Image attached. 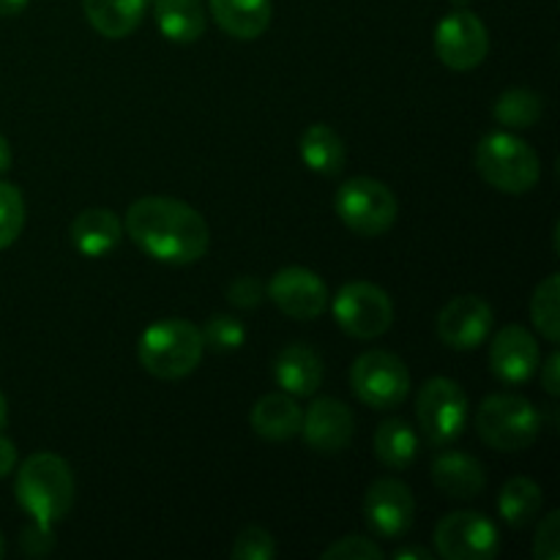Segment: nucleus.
Masks as SVG:
<instances>
[{
    "label": "nucleus",
    "instance_id": "obj_1",
    "mask_svg": "<svg viewBox=\"0 0 560 560\" xmlns=\"http://www.w3.org/2000/svg\"><path fill=\"white\" fill-rule=\"evenodd\" d=\"M124 230L137 249L167 266H191L211 246V230L202 213L175 197H140L129 206Z\"/></svg>",
    "mask_w": 560,
    "mask_h": 560
},
{
    "label": "nucleus",
    "instance_id": "obj_42",
    "mask_svg": "<svg viewBox=\"0 0 560 560\" xmlns=\"http://www.w3.org/2000/svg\"><path fill=\"white\" fill-rule=\"evenodd\" d=\"M5 556V539H3V534H0V558Z\"/></svg>",
    "mask_w": 560,
    "mask_h": 560
},
{
    "label": "nucleus",
    "instance_id": "obj_5",
    "mask_svg": "<svg viewBox=\"0 0 560 560\" xmlns=\"http://www.w3.org/2000/svg\"><path fill=\"white\" fill-rule=\"evenodd\" d=\"M476 432L490 448L503 454L534 446L541 432V416L520 394H492L476 408Z\"/></svg>",
    "mask_w": 560,
    "mask_h": 560
},
{
    "label": "nucleus",
    "instance_id": "obj_6",
    "mask_svg": "<svg viewBox=\"0 0 560 560\" xmlns=\"http://www.w3.org/2000/svg\"><path fill=\"white\" fill-rule=\"evenodd\" d=\"M334 211L348 230L364 238H381L394 228L399 213V202L394 191L383 180L348 178L334 195Z\"/></svg>",
    "mask_w": 560,
    "mask_h": 560
},
{
    "label": "nucleus",
    "instance_id": "obj_8",
    "mask_svg": "<svg viewBox=\"0 0 560 560\" xmlns=\"http://www.w3.org/2000/svg\"><path fill=\"white\" fill-rule=\"evenodd\" d=\"M350 388L372 410L399 408L410 394L408 364L388 350H366L350 366Z\"/></svg>",
    "mask_w": 560,
    "mask_h": 560
},
{
    "label": "nucleus",
    "instance_id": "obj_34",
    "mask_svg": "<svg viewBox=\"0 0 560 560\" xmlns=\"http://www.w3.org/2000/svg\"><path fill=\"white\" fill-rule=\"evenodd\" d=\"M228 301L238 310H257L266 301V284L257 277H238L228 284Z\"/></svg>",
    "mask_w": 560,
    "mask_h": 560
},
{
    "label": "nucleus",
    "instance_id": "obj_29",
    "mask_svg": "<svg viewBox=\"0 0 560 560\" xmlns=\"http://www.w3.org/2000/svg\"><path fill=\"white\" fill-rule=\"evenodd\" d=\"M200 334L206 348L217 350V353H233V350L244 348L246 342V326L228 312H217V315L208 317Z\"/></svg>",
    "mask_w": 560,
    "mask_h": 560
},
{
    "label": "nucleus",
    "instance_id": "obj_31",
    "mask_svg": "<svg viewBox=\"0 0 560 560\" xmlns=\"http://www.w3.org/2000/svg\"><path fill=\"white\" fill-rule=\"evenodd\" d=\"M230 556L233 560H271L277 556V539L260 525H249L235 536Z\"/></svg>",
    "mask_w": 560,
    "mask_h": 560
},
{
    "label": "nucleus",
    "instance_id": "obj_11",
    "mask_svg": "<svg viewBox=\"0 0 560 560\" xmlns=\"http://www.w3.org/2000/svg\"><path fill=\"white\" fill-rule=\"evenodd\" d=\"M435 52L452 71L479 69L490 52L487 25L470 9L448 11L435 27Z\"/></svg>",
    "mask_w": 560,
    "mask_h": 560
},
{
    "label": "nucleus",
    "instance_id": "obj_14",
    "mask_svg": "<svg viewBox=\"0 0 560 560\" xmlns=\"http://www.w3.org/2000/svg\"><path fill=\"white\" fill-rule=\"evenodd\" d=\"M266 299L277 304L293 320H315L328 306V288L315 271L304 266H288L266 284Z\"/></svg>",
    "mask_w": 560,
    "mask_h": 560
},
{
    "label": "nucleus",
    "instance_id": "obj_16",
    "mask_svg": "<svg viewBox=\"0 0 560 560\" xmlns=\"http://www.w3.org/2000/svg\"><path fill=\"white\" fill-rule=\"evenodd\" d=\"M301 435L306 446L317 454H339L353 443L355 419L353 410L334 397H320L304 410Z\"/></svg>",
    "mask_w": 560,
    "mask_h": 560
},
{
    "label": "nucleus",
    "instance_id": "obj_27",
    "mask_svg": "<svg viewBox=\"0 0 560 560\" xmlns=\"http://www.w3.org/2000/svg\"><path fill=\"white\" fill-rule=\"evenodd\" d=\"M492 115L506 129H530L545 115V98L528 88H509L492 104Z\"/></svg>",
    "mask_w": 560,
    "mask_h": 560
},
{
    "label": "nucleus",
    "instance_id": "obj_18",
    "mask_svg": "<svg viewBox=\"0 0 560 560\" xmlns=\"http://www.w3.org/2000/svg\"><path fill=\"white\" fill-rule=\"evenodd\" d=\"M432 485L448 498L474 501L485 492L487 470L476 457L465 452H441L432 459Z\"/></svg>",
    "mask_w": 560,
    "mask_h": 560
},
{
    "label": "nucleus",
    "instance_id": "obj_28",
    "mask_svg": "<svg viewBox=\"0 0 560 560\" xmlns=\"http://www.w3.org/2000/svg\"><path fill=\"white\" fill-rule=\"evenodd\" d=\"M530 320L539 328L547 342H560V279L558 273H550L539 288L534 290L530 299Z\"/></svg>",
    "mask_w": 560,
    "mask_h": 560
},
{
    "label": "nucleus",
    "instance_id": "obj_19",
    "mask_svg": "<svg viewBox=\"0 0 560 560\" xmlns=\"http://www.w3.org/2000/svg\"><path fill=\"white\" fill-rule=\"evenodd\" d=\"M69 235L71 246L80 255L96 260V257H107L118 249V244L124 241V219L109 208H88L80 217H74Z\"/></svg>",
    "mask_w": 560,
    "mask_h": 560
},
{
    "label": "nucleus",
    "instance_id": "obj_24",
    "mask_svg": "<svg viewBox=\"0 0 560 560\" xmlns=\"http://www.w3.org/2000/svg\"><path fill=\"white\" fill-rule=\"evenodd\" d=\"M299 153L312 173L328 175V178L342 173L345 159H348L345 140L328 124L306 126L299 142Z\"/></svg>",
    "mask_w": 560,
    "mask_h": 560
},
{
    "label": "nucleus",
    "instance_id": "obj_25",
    "mask_svg": "<svg viewBox=\"0 0 560 560\" xmlns=\"http://www.w3.org/2000/svg\"><path fill=\"white\" fill-rule=\"evenodd\" d=\"M372 446H375V457L381 459L386 468L405 470L416 463L421 443L408 421L386 419L383 424H377Z\"/></svg>",
    "mask_w": 560,
    "mask_h": 560
},
{
    "label": "nucleus",
    "instance_id": "obj_13",
    "mask_svg": "<svg viewBox=\"0 0 560 560\" xmlns=\"http://www.w3.org/2000/svg\"><path fill=\"white\" fill-rule=\"evenodd\" d=\"M495 326V312L481 295H457L438 312V337L452 350H476Z\"/></svg>",
    "mask_w": 560,
    "mask_h": 560
},
{
    "label": "nucleus",
    "instance_id": "obj_2",
    "mask_svg": "<svg viewBox=\"0 0 560 560\" xmlns=\"http://www.w3.org/2000/svg\"><path fill=\"white\" fill-rule=\"evenodd\" d=\"M14 495L31 523L52 530L74 506V474L58 454L36 452L16 470Z\"/></svg>",
    "mask_w": 560,
    "mask_h": 560
},
{
    "label": "nucleus",
    "instance_id": "obj_39",
    "mask_svg": "<svg viewBox=\"0 0 560 560\" xmlns=\"http://www.w3.org/2000/svg\"><path fill=\"white\" fill-rule=\"evenodd\" d=\"M31 0H0V16H16L27 9Z\"/></svg>",
    "mask_w": 560,
    "mask_h": 560
},
{
    "label": "nucleus",
    "instance_id": "obj_17",
    "mask_svg": "<svg viewBox=\"0 0 560 560\" xmlns=\"http://www.w3.org/2000/svg\"><path fill=\"white\" fill-rule=\"evenodd\" d=\"M323 359L315 348L304 342H290L273 359V377L290 397H315L323 386Z\"/></svg>",
    "mask_w": 560,
    "mask_h": 560
},
{
    "label": "nucleus",
    "instance_id": "obj_41",
    "mask_svg": "<svg viewBox=\"0 0 560 560\" xmlns=\"http://www.w3.org/2000/svg\"><path fill=\"white\" fill-rule=\"evenodd\" d=\"M5 419H9V402H5L3 392H0V430L5 427Z\"/></svg>",
    "mask_w": 560,
    "mask_h": 560
},
{
    "label": "nucleus",
    "instance_id": "obj_35",
    "mask_svg": "<svg viewBox=\"0 0 560 560\" xmlns=\"http://www.w3.org/2000/svg\"><path fill=\"white\" fill-rule=\"evenodd\" d=\"M22 550H25L27 556H47V552L52 550V530L31 523L22 530Z\"/></svg>",
    "mask_w": 560,
    "mask_h": 560
},
{
    "label": "nucleus",
    "instance_id": "obj_20",
    "mask_svg": "<svg viewBox=\"0 0 560 560\" xmlns=\"http://www.w3.org/2000/svg\"><path fill=\"white\" fill-rule=\"evenodd\" d=\"M301 419H304V410L299 408L295 397H290L284 392H273L260 397L249 413V424L255 430V435L271 443H282L299 435Z\"/></svg>",
    "mask_w": 560,
    "mask_h": 560
},
{
    "label": "nucleus",
    "instance_id": "obj_21",
    "mask_svg": "<svg viewBox=\"0 0 560 560\" xmlns=\"http://www.w3.org/2000/svg\"><path fill=\"white\" fill-rule=\"evenodd\" d=\"M208 3H211L213 22L238 42H255L271 25V0H208Z\"/></svg>",
    "mask_w": 560,
    "mask_h": 560
},
{
    "label": "nucleus",
    "instance_id": "obj_36",
    "mask_svg": "<svg viewBox=\"0 0 560 560\" xmlns=\"http://www.w3.org/2000/svg\"><path fill=\"white\" fill-rule=\"evenodd\" d=\"M539 375H541V386L550 397H558L560 394V355L552 353L545 364H539Z\"/></svg>",
    "mask_w": 560,
    "mask_h": 560
},
{
    "label": "nucleus",
    "instance_id": "obj_30",
    "mask_svg": "<svg viewBox=\"0 0 560 560\" xmlns=\"http://www.w3.org/2000/svg\"><path fill=\"white\" fill-rule=\"evenodd\" d=\"M25 228V200L14 184L0 180V252L9 249Z\"/></svg>",
    "mask_w": 560,
    "mask_h": 560
},
{
    "label": "nucleus",
    "instance_id": "obj_33",
    "mask_svg": "<svg viewBox=\"0 0 560 560\" xmlns=\"http://www.w3.org/2000/svg\"><path fill=\"white\" fill-rule=\"evenodd\" d=\"M536 560H558L560 558V512H550L536 528L534 539Z\"/></svg>",
    "mask_w": 560,
    "mask_h": 560
},
{
    "label": "nucleus",
    "instance_id": "obj_23",
    "mask_svg": "<svg viewBox=\"0 0 560 560\" xmlns=\"http://www.w3.org/2000/svg\"><path fill=\"white\" fill-rule=\"evenodd\" d=\"M151 0H82L88 22L104 38H126L137 31Z\"/></svg>",
    "mask_w": 560,
    "mask_h": 560
},
{
    "label": "nucleus",
    "instance_id": "obj_10",
    "mask_svg": "<svg viewBox=\"0 0 560 560\" xmlns=\"http://www.w3.org/2000/svg\"><path fill=\"white\" fill-rule=\"evenodd\" d=\"M435 550L443 560H490L501 550V534L487 514L452 512L435 525Z\"/></svg>",
    "mask_w": 560,
    "mask_h": 560
},
{
    "label": "nucleus",
    "instance_id": "obj_15",
    "mask_svg": "<svg viewBox=\"0 0 560 560\" xmlns=\"http://www.w3.org/2000/svg\"><path fill=\"white\" fill-rule=\"evenodd\" d=\"M541 350L525 326H503L490 342L492 375L509 386L528 383L539 372Z\"/></svg>",
    "mask_w": 560,
    "mask_h": 560
},
{
    "label": "nucleus",
    "instance_id": "obj_26",
    "mask_svg": "<svg viewBox=\"0 0 560 560\" xmlns=\"http://www.w3.org/2000/svg\"><path fill=\"white\" fill-rule=\"evenodd\" d=\"M541 503H545V492L528 476H514L506 485L501 487V495H498V512H501L503 523L509 528H525V525L534 523L541 512Z\"/></svg>",
    "mask_w": 560,
    "mask_h": 560
},
{
    "label": "nucleus",
    "instance_id": "obj_3",
    "mask_svg": "<svg viewBox=\"0 0 560 560\" xmlns=\"http://www.w3.org/2000/svg\"><path fill=\"white\" fill-rule=\"evenodd\" d=\"M206 342L200 328L191 326L184 317L156 320L140 334L137 359L148 375L159 381H180L200 366Z\"/></svg>",
    "mask_w": 560,
    "mask_h": 560
},
{
    "label": "nucleus",
    "instance_id": "obj_4",
    "mask_svg": "<svg viewBox=\"0 0 560 560\" xmlns=\"http://www.w3.org/2000/svg\"><path fill=\"white\" fill-rule=\"evenodd\" d=\"M481 178L503 195H528L541 180V156L514 131H492L474 151Z\"/></svg>",
    "mask_w": 560,
    "mask_h": 560
},
{
    "label": "nucleus",
    "instance_id": "obj_32",
    "mask_svg": "<svg viewBox=\"0 0 560 560\" xmlns=\"http://www.w3.org/2000/svg\"><path fill=\"white\" fill-rule=\"evenodd\" d=\"M383 556V547L364 536H345L323 550V560H381Z\"/></svg>",
    "mask_w": 560,
    "mask_h": 560
},
{
    "label": "nucleus",
    "instance_id": "obj_37",
    "mask_svg": "<svg viewBox=\"0 0 560 560\" xmlns=\"http://www.w3.org/2000/svg\"><path fill=\"white\" fill-rule=\"evenodd\" d=\"M16 465V446L14 441H9L5 435H0V479H5V476L14 470Z\"/></svg>",
    "mask_w": 560,
    "mask_h": 560
},
{
    "label": "nucleus",
    "instance_id": "obj_12",
    "mask_svg": "<svg viewBox=\"0 0 560 560\" xmlns=\"http://www.w3.org/2000/svg\"><path fill=\"white\" fill-rule=\"evenodd\" d=\"M413 490L399 479L372 481L364 495V520L381 539H402L413 528Z\"/></svg>",
    "mask_w": 560,
    "mask_h": 560
},
{
    "label": "nucleus",
    "instance_id": "obj_9",
    "mask_svg": "<svg viewBox=\"0 0 560 560\" xmlns=\"http://www.w3.org/2000/svg\"><path fill=\"white\" fill-rule=\"evenodd\" d=\"M331 312L337 326L353 339L383 337L394 323L392 295L364 279L342 284L334 295Z\"/></svg>",
    "mask_w": 560,
    "mask_h": 560
},
{
    "label": "nucleus",
    "instance_id": "obj_7",
    "mask_svg": "<svg viewBox=\"0 0 560 560\" xmlns=\"http://www.w3.org/2000/svg\"><path fill=\"white\" fill-rule=\"evenodd\" d=\"M416 419L432 446H452L470 421L468 394L452 377H430L416 397Z\"/></svg>",
    "mask_w": 560,
    "mask_h": 560
},
{
    "label": "nucleus",
    "instance_id": "obj_22",
    "mask_svg": "<svg viewBox=\"0 0 560 560\" xmlns=\"http://www.w3.org/2000/svg\"><path fill=\"white\" fill-rule=\"evenodd\" d=\"M153 16L162 36L175 44L200 42L208 25L202 0H153Z\"/></svg>",
    "mask_w": 560,
    "mask_h": 560
},
{
    "label": "nucleus",
    "instance_id": "obj_40",
    "mask_svg": "<svg viewBox=\"0 0 560 560\" xmlns=\"http://www.w3.org/2000/svg\"><path fill=\"white\" fill-rule=\"evenodd\" d=\"M11 162H14V153H11L9 140L0 135V175H5L11 170Z\"/></svg>",
    "mask_w": 560,
    "mask_h": 560
},
{
    "label": "nucleus",
    "instance_id": "obj_38",
    "mask_svg": "<svg viewBox=\"0 0 560 560\" xmlns=\"http://www.w3.org/2000/svg\"><path fill=\"white\" fill-rule=\"evenodd\" d=\"M394 560H432V552L427 547H402L394 552Z\"/></svg>",
    "mask_w": 560,
    "mask_h": 560
}]
</instances>
